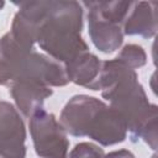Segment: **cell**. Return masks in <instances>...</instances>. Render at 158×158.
<instances>
[{"instance_id":"9a60e30c","label":"cell","mask_w":158,"mask_h":158,"mask_svg":"<svg viewBox=\"0 0 158 158\" xmlns=\"http://www.w3.org/2000/svg\"><path fill=\"white\" fill-rule=\"evenodd\" d=\"M104 158H136V157L128 149H118V151H112V152L105 154Z\"/></svg>"},{"instance_id":"8992f818","label":"cell","mask_w":158,"mask_h":158,"mask_svg":"<svg viewBox=\"0 0 158 158\" xmlns=\"http://www.w3.org/2000/svg\"><path fill=\"white\" fill-rule=\"evenodd\" d=\"M26 157V127L19 110L0 101V158Z\"/></svg>"},{"instance_id":"ba28073f","label":"cell","mask_w":158,"mask_h":158,"mask_svg":"<svg viewBox=\"0 0 158 158\" xmlns=\"http://www.w3.org/2000/svg\"><path fill=\"white\" fill-rule=\"evenodd\" d=\"M158 4L156 1H132L122 23L123 36H141L151 38L157 32Z\"/></svg>"},{"instance_id":"3957f363","label":"cell","mask_w":158,"mask_h":158,"mask_svg":"<svg viewBox=\"0 0 158 158\" xmlns=\"http://www.w3.org/2000/svg\"><path fill=\"white\" fill-rule=\"evenodd\" d=\"M20 79L36 80L47 86H65L69 83L62 63L22 47L7 32L0 38V85L10 86Z\"/></svg>"},{"instance_id":"6da1fadb","label":"cell","mask_w":158,"mask_h":158,"mask_svg":"<svg viewBox=\"0 0 158 158\" xmlns=\"http://www.w3.org/2000/svg\"><path fill=\"white\" fill-rule=\"evenodd\" d=\"M36 43L63 65L88 52L81 38L83 5L78 1H37Z\"/></svg>"},{"instance_id":"7a4b0ae2","label":"cell","mask_w":158,"mask_h":158,"mask_svg":"<svg viewBox=\"0 0 158 158\" xmlns=\"http://www.w3.org/2000/svg\"><path fill=\"white\" fill-rule=\"evenodd\" d=\"M90 90H101V96L123 116L132 142L138 139V132L144 122L158 115V107L148 101L136 70L117 58L102 62L100 74Z\"/></svg>"},{"instance_id":"52a82bcc","label":"cell","mask_w":158,"mask_h":158,"mask_svg":"<svg viewBox=\"0 0 158 158\" xmlns=\"http://www.w3.org/2000/svg\"><path fill=\"white\" fill-rule=\"evenodd\" d=\"M81 5L88 9V28L94 46L102 53H112L118 49L123 42L122 26L102 17L89 1H84Z\"/></svg>"},{"instance_id":"5bb4252c","label":"cell","mask_w":158,"mask_h":158,"mask_svg":"<svg viewBox=\"0 0 158 158\" xmlns=\"http://www.w3.org/2000/svg\"><path fill=\"white\" fill-rule=\"evenodd\" d=\"M157 118L158 115L148 118L138 132V139L142 138L153 151L157 149Z\"/></svg>"},{"instance_id":"e0dca14e","label":"cell","mask_w":158,"mask_h":158,"mask_svg":"<svg viewBox=\"0 0 158 158\" xmlns=\"http://www.w3.org/2000/svg\"><path fill=\"white\" fill-rule=\"evenodd\" d=\"M152 158H157V156H156V154H153V156H152Z\"/></svg>"},{"instance_id":"30bf717a","label":"cell","mask_w":158,"mask_h":158,"mask_svg":"<svg viewBox=\"0 0 158 158\" xmlns=\"http://www.w3.org/2000/svg\"><path fill=\"white\" fill-rule=\"evenodd\" d=\"M102 62L93 53L84 52L64 64L69 81L90 89L98 79Z\"/></svg>"},{"instance_id":"8fae6325","label":"cell","mask_w":158,"mask_h":158,"mask_svg":"<svg viewBox=\"0 0 158 158\" xmlns=\"http://www.w3.org/2000/svg\"><path fill=\"white\" fill-rule=\"evenodd\" d=\"M89 4L102 17L122 26L132 1H89Z\"/></svg>"},{"instance_id":"7c38bea8","label":"cell","mask_w":158,"mask_h":158,"mask_svg":"<svg viewBox=\"0 0 158 158\" xmlns=\"http://www.w3.org/2000/svg\"><path fill=\"white\" fill-rule=\"evenodd\" d=\"M120 62H122L126 67L131 68V69H138L141 67H143L147 63V54L144 52V49L135 43H130V44H125L118 56L116 57Z\"/></svg>"},{"instance_id":"2e32d148","label":"cell","mask_w":158,"mask_h":158,"mask_svg":"<svg viewBox=\"0 0 158 158\" xmlns=\"http://www.w3.org/2000/svg\"><path fill=\"white\" fill-rule=\"evenodd\" d=\"M4 5H5V2H4V1H0V10L4 7Z\"/></svg>"},{"instance_id":"4fadbf2b","label":"cell","mask_w":158,"mask_h":158,"mask_svg":"<svg viewBox=\"0 0 158 158\" xmlns=\"http://www.w3.org/2000/svg\"><path fill=\"white\" fill-rule=\"evenodd\" d=\"M102 148L90 142H80L69 152L67 158H104Z\"/></svg>"},{"instance_id":"5b68a950","label":"cell","mask_w":158,"mask_h":158,"mask_svg":"<svg viewBox=\"0 0 158 158\" xmlns=\"http://www.w3.org/2000/svg\"><path fill=\"white\" fill-rule=\"evenodd\" d=\"M127 133V123L123 116L102 100L95 98L84 121L83 137H89L107 147L123 142Z\"/></svg>"},{"instance_id":"277c9868","label":"cell","mask_w":158,"mask_h":158,"mask_svg":"<svg viewBox=\"0 0 158 158\" xmlns=\"http://www.w3.org/2000/svg\"><path fill=\"white\" fill-rule=\"evenodd\" d=\"M30 133L36 154L40 158H67L69 151L68 133L51 112L43 107L30 117Z\"/></svg>"},{"instance_id":"9c48e42d","label":"cell","mask_w":158,"mask_h":158,"mask_svg":"<svg viewBox=\"0 0 158 158\" xmlns=\"http://www.w3.org/2000/svg\"><path fill=\"white\" fill-rule=\"evenodd\" d=\"M11 96L19 112L30 118L33 112L43 107V102L53 94L51 86L31 79H20L10 85Z\"/></svg>"}]
</instances>
